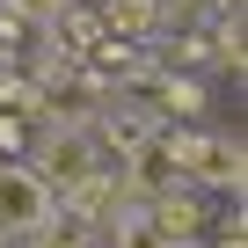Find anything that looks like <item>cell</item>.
Segmentation results:
<instances>
[{
  "mask_svg": "<svg viewBox=\"0 0 248 248\" xmlns=\"http://www.w3.org/2000/svg\"><path fill=\"white\" fill-rule=\"evenodd\" d=\"M30 168L51 183V197H66V190H80L95 168H109L102 154H95V139H88V124H37L30 132Z\"/></svg>",
  "mask_w": 248,
  "mask_h": 248,
  "instance_id": "6da1fadb",
  "label": "cell"
},
{
  "mask_svg": "<svg viewBox=\"0 0 248 248\" xmlns=\"http://www.w3.org/2000/svg\"><path fill=\"white\" fill-rule=\"evenodd\" d=\"M175 139V168L190 190H233L248 183V154H241V132H168Z\"/></svg>",
  "mask_w": 248,
  "mask_h": 248,
  "instance_id": "7a4b0ae2",
  "label": "cell"
},
{
  "mask_svg": "<svg viewBox=\"0 0 248 248\" xmlns=\"http://www.w3.org/2000/svg\"><path fill=\"white\" fill-rule=\"evenodd\" d=\"M51 212H59V197H51V183H44L37 168H22V161H8V168H0V241L37 233Z\"/></svg>",
  "mask_w": 248,
  "mask_h": 248,
  "instance_id": "3957f363",
  "label": "cell"
},
{
  "mask_svg": "<svg viewBox=\"0 0 248 248\" xmlns=\"http://www.w3.org/2000/svg\"><path fill=\"white\" fill-rule=\"evenodd\" d=\"M146 219L161 226V241H204V190H190V183H175V190H161V197H146Z\"/></svg>",
  "mask_w": 248,
  "mask_h": 248,
  "instance_id": "277c9868",
  "label": "cell"
},
{
  "mask_svg": "<svg viewBox=\"0 0 248 248\" xmlns=\"http://www.w3.org/2000/svg\"><path fill=\"white\" fill-rule=\"evenodd\" d=\"M154 22H161V0H102V30H109V37H124V44L146 37Z\"/></svg>",
  "mask_w": 248,
  "mask_h": 248,
  "instance_id": "5b68a950",
  "label": "cell"
},
{
  "mask_svg": "<svg viewBox=\"0 0 248 248\" xmlns=\"http://www.w3.org/2000/svg\"><path fill=\"white\" fill-rule=\"evenodd\" d=\"M15 154H30V117L0 109V161H15Z\"/></svg>",
  "mask_w": 248,
  "mask_h": 248,
  "instance_id": "8992f818",
  "label": "cell"
},
{
  "mask_svg": "<svg viewBox=\"0 0 248 248\" xmlns=\"http://www.w3.org/2000/svg\"><path fill=\"white\" fill-rule=\"evenodd\" d=\"M15 8H22V15H30V22H59V15H66V8H73V0H15Z\"/></svg>",
  "mask_w": 248,
  "mask_h": 248,
  "instance_id": "52a82bcc",
  "label": "cell"
},
{
  "mask_svg": "<svg viewBox=\"0 0 248 248\" xmlns=\"http://www.w3.org/2000/svg\"><path fill=\"white\" fill-rule=\"evenodd\" d=\"M168 248H212V241H168Z\"/></svg>",
  "mask_w": 248,
  "mask_h": 248,
  "instance_id": "ba28073f",
  "label": "cell"
}]
</instances>
